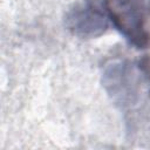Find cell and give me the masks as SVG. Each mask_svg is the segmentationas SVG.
Listing matches in <instances>:
<instances>
[{
    "instance_id": "2",
    "label": "cell",
    "mask_w": 150,
    "mask_h": 150,
    "mask_svg": "<svg viewBox=\"0 0 150 150\" xmlns=\"http://www.w3.org/2000/svg\"><path fill=\"white\" fill-rule=\"evenodd\" d=\"M64 25L77 38H98L108 28V15L100 0H80L67 12Z\"/></svg>"
},
{
    "instance_id": "1",
    "label": "cell",
    "mask_w": 150,
    "mask_h": 150,
    "mask_svg": "<svg viewBox=\"0 0 150 150\" xmlns=\"http://www.w3.org/2000/svg\"><path fill=\"white\" fill-rule=\"evenodd\" d=\"M108 18L124 39L138 49L150 42V0H103Z\"/></svg>"
},
{
    "instance_id": "3",
    "label": "cell",
    "mask_w": 150,
    "mask_h": 150,
    "mask_svg": "<svg viewBox=\"0 0 150 150\" xmlns=\"http://www.w3.org/2000/svg\"><path fill=\"white\" fill-rule=\"evenodd\" d=\"M103 83L112 100L122 105L137 101L138 81L134 68L124 61H111L103 74Z\"/></svg>"
}]
</instances>
